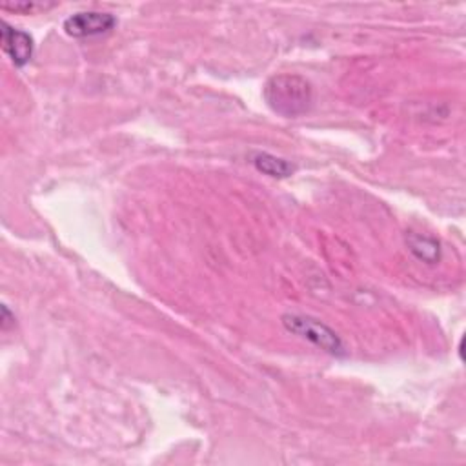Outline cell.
I'll use <instances>...</instances> for the list:
<instances>
[{
  "label": "cell",
  "instance_id": "cell-1",
  "mask_svg": "<svg viewBox=\"0 0 466 466\" xmlns=\"http://www.w3.org/2000/svg\"><path fill=\"white\" fill-rule=\"evenodd\" d=\"M262 93L271 111L286 118L308 113L313 104V87L300 75H275L266 82Z\"/></svg>",
  "mask_w": 466,
  "mask_h": 466
},
{
  "label": "cell",
  "instance_id": "cell-2",
  "mask_svg": "<svg viewBox=\"0 0 466 466\" xmlns=\"http://www.w3.org/2000/svg\"><path fill=\"white\" fill-rule=\"evenodd\" d=\"M282 326L289 333L311 342L313 346H317L331 355H344V344H342L340 337L329 326H326L324 322H320L313 317L288 313L282 317Z\"/></svg>",
  "mask_w": 466,
  "mask_h": 466
},
{
  "label": "cell",
  "instance_id": "cell-6",
  "mask_svg": "<svg viewBox=\"0 0 466 466\" xmlns=\"http://www.w3.org/2000/svg\"><path fill=\"white\" fill-rule=\"evenodd\" d=\"M53 5L55 4L46 5V4H35V2H24V4H2V9L29 15V13H35V11H40V9H46V7H53Z\"/></svg>",
  "mask_w": 466,
  "mask_h": 466
},
{
  "label": "cell",
  "instance_id": "cell-5",
  "mask_svg": "<svg viewBox=\"0 0 466 466\" xmlns=\"http://www.w3.org/2000/svg\"><path fill=\"white\" fill-rule=\"evenodd\" d=\"M251 162L253 166L264 173V175H269V177H275V178H284V177H289L295 167L293 164H289L288 160L280 158V157H275L271 153H255L251 157Z\"/></svg>",
  "mask_w": 466,
  "mask_h": 466
},
{
  "label": "cell",
  "instance_id": "cell-4",
  "mask_svg": "<svg viewBox=\"0 0 466 466\" xmlns=\"http://www.w3.org/2000/svg\"><path fill=\"white\" fill-rule=\"evenodd\" d=\"M2 49L16 67H24L33 56L35 44L25 31L2 22Z\"/></svg>",
  "mask_w": 466,
  "mask_h": 466
},
{
  "label": "cell",
  "instance_id": "cell-3",
  "mask_svg": "<svg viewBox=\"0 0 466 466\" xmlns=\"http://www.w3.org/2000/svg\"><path fill=\"white\" fill-rule=\"evenodd\" d=\"M116 24V18L109 13L100 11H80L64 20V31L73 38L98 36L111 31Z\"/></svg>",
  "mask_w": 466,
  "mask_h": 466
}]
</instances>
